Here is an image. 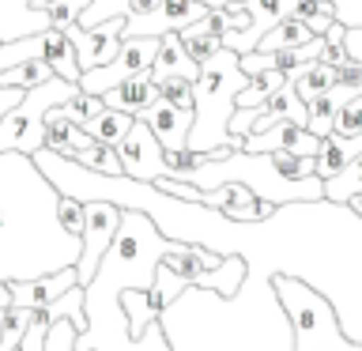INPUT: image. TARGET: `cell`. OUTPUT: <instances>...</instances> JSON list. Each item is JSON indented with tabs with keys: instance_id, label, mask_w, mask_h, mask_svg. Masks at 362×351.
Listing matches in <instances>:
<instances>
[{
	"instance_id": "28",
	"label": "cell",
	"mask_w": 362,
	"mask_h": 351,
	"mask_svg": "<svg viewBox=\"0 0 362 351\" xmlns=\"http://www.w3.org/2000/svg\"><path fill=\"white\" fill-rule=\"evenodd\" d=\"M57 110H61L68 121H76L79 129H87V125L95 121L102 110H106V102H102L98 95H83V91H76V95L68 98V102H61V106H57Z\"/></svg>"
},
{
	"instance_id": "35",
	"label": "cell",
	"mask_w": 362,
	"mask_h": 351,
	"mask_svg": "<svg viewBox=\"0 0 362 351\" xmlns=\"http://www.w3.org/2000/svg\"><path fill=\"white\" fill-rule=\"evenodd\" d=\"M76 336H79V328L68 317H61L49 328V336H45V351H76Z\"/></svg>"
},
{
	"instance_id": "27",
	"label": "cell",
	"mask_w": 362,
	"mask_h": 351,
	"mask_svg": "<svg viewBox=\"0 0 362 351\" xmlns=\"http://www.w3.org/2000/svg\"><path fill=\"white\" fill-rule=\"evenodd\" d=\"M177 38H181V45L189 50V57L197 64H204V61H211L215 53L223 50V42L215 38V34H208V30H200V23H192V27H185V30H177Z\"/></svg>"
},
{
	"instance_id": "25",
	"label": "cell",
	"mask_w": 362,
	"mask_h": 351,
	"mask_svg": "<svg viewBox=\"0 0 362 351\" xmlns=\"http://www.w3.org/2000/svg\"><path fill=\"white\" fill-rule=\"evenodd\" d=\"M53 79V68L45 61H23L8 72H0V87H19V91H30V87H42Z\"/></svg>"
},
{
	"instance_id": "1",
	"label": "cell",
	"mask_w": 362,
	"mask_h": 351,
	"mask_svg": "<svg viewBox=\"0 0 362 351\" xmlns=\"http://www.w3.org/2000/svg\"><path fill=\"white\" fill-rule=\"evenodd\" d=\"M57 192L30 155L0 151V280L23 283L79 265V238L57 219Z\"/></svg>"
},
{
	"instance_id": "37",
	"label": "cell",
	"mask_w": 362,
	"mask_h": 351,
	"mask_svg": "<svg viewBox=\"0 0 362 351\" xmlns=\"http://www.w3.org/2000/svg\"><path fill=\"white\" fill-rule=\"evenodd\" d=\"M23 95H27V91H19V87H0V117H4L8 110H16L23 102Z\"/></svg>"
},
{
	"instance_id": "38",
	"label": "cell",
	"mask_w": 362,
	"mask_h": 351,
	"mask_svg": "<svg viewBox=\"0 0 362 351\" xmlns=\"http://www.w3.org/2000/svg\"><path fill=\"white\" fill-rule=\"evenodd\" d=\"M321 61H325V64H332V68H347V64H351V57H347V50H344V42H339V45H328Z\"/></svg>"
},
{
	"instance_id": "9",
	"label": "cell",
	"mask_w": 362,
	"mask_h": 351,
	"mask_svg": "<svg viewBox=\"0 0 362 351\" xmlns=\"http://www.w3.org/2000/svg\"><path fill=\"white\" fill-rule=\"evenodd\" d=\"M121 30H124V19H110V23H102V27H68V42H72V50H76V61L83 72H90V68H102V64H110L113 57H117L121 50Z\"/></svg>"
},
{
	"instance_id": "19",
	"label": "cell",
	"mask_w": 362,
	"mask_h": 351,
	"mask_svg": "<svg viewBox=\"0 0 362 351\" xmlns=\"http://www.w3.org/2000/svg\"><path fill=\"white\" fill-rule=\"evenodd\" d=\"M313 38H321V34H313L310 27H305L302 19H294V16H287V19H279L276 27H272L264 38H260V45L257 50L260 53H279V50H298V45H305V42H313Z\"/></svg>"
},
{
	"instance_id": "22",
	"label": "cell",
	"mask_w": 362,
	"mask_h": 351,
	"mask_svg": "<svg viewBox=\"0 0 362 351\" xmlns=\"http://www.w3.org/2000/svg\"><path fill=\"white\" fill-rule=\"evenodd\" d=\"M287 87V76L279 72V68H264V72L249 76L245 91H238V110H249V106H260V102H268L276 91Z\"/></svg>"
},
{
	"instance_id": "11",
	"label": "cell",
	"mask_w": 362,
	"mask_h": 351,
	"mask_svg": "<svg viewBox=\"0 0 362 351\" xmlns=\"http://www.w3.org/2000/svg\"><path fill=\"white\" fill-rule=\"evenodd\" d=\"M242 151L245 155H268V151H294V155H305V159H317L321 151V140L302 129L294 121H276L268 132H249L242 140Z\"/></svg>"
},
{
	"instance_id": "14",
	"label": "cell",
	"mask_w": 362,
	"mask_h": 351,
	"mask_svg": "<svg viewBox=\"0 0 362 351\" xmlns=\"http://www.w3.org/2000/svg\"><path fill=\"white\" fill-rule=\"evenodd\" d=\"M72 287H79L76 268H61V272H49V276H38V280H23V283H11V306L42 310V306L57 302L61 294H68Z\"/></svg>"
},
{
	"instance_id": "16",
	"label": "cell",
	"mask_w": 362,
	"mask_h": 351,
	"mask_svg": "<svg viewBox=\"0 0 362 351\" xmlns=\"http://www.w3.org/2000/svg\"><path fill=\"white\" fill-rule=\"evenodd\" d=\"M102 102H106L110 110H121V113H129V117H140V113L151 106V102H158V84L151 79V72L132 76V79H121L113 91H106V95H102Z\"/></svg>"
},
{
	"instance_id": "3",
	"label": "cell",
	"mask_w": 362,
	"mask_h": 351,
	"mask_svg": "<svg viewBox=\"0 0 362 351\" xmlns=\"http://www.w3.org/2000/svg\"><path fill=\"white\" fill-rule=\"evenodd\" d=\"M272 283H276L279 306L287 310L294 351H362V344L344 336L332 302L321 291H313L310 283H302L294 276H276Z\"/></svg>"
},
{
	"instance_id": "41",
	"label": "cell",
	"mask_w": 362,
	"mask_h": 351,
	"mask_svg": "<svg viewBox=\"0 0 362 351\" xmlns=\"http://www.w3.org/2000/svg\"><path fill=\"white\" fill-rule=\"evenodd\" d=\"M4 310H11V283L0 280V313H4Z\"/></svg>"
},
{
	"instance_id": "18",
	"label": "cell",
	"mask_w": 362,
	"mask_h": 351,
	"mask_svg": "<svg viewBox=\"0 0 362 351\" xmlns=\"http://www.w3.org/2000/svg\"><path fill=\"white\" fill-rule=\"evenodd\" d=\"M362 155V132L358 136H339V132H328L321 140V151H317V178L328 181L336 178L347 163H355Z\"/></svg>"
},
{
	"instance_id": "8",
	"label": "cell",
	"mask_w": 362,
	"mask_h": 351,
	"mask_svg": "<svg viewBox=\"0 0 362 351\" xmlns=\"http://www.w3.org/2000/svg\"><path fill=\"white\" fill-rule=\"evenodd\" d=\"M117 155H121L124 178H132V181H158V178H166L163 144L155 140L151 129H147L140 117L132 121V129H129V136L121 140Z\"/></svg>"
},
{
	"instance_id": "29",
	"label": "cell",
	"mask_w": 362,
	"mask_h": 351,
	"mask_svg": "<svg viewBox=\"0 0 362 351\" xmlns=\"http://www.w3.org/2000/svg\"><path fill=\"white\" fill-rule=\"evenodd\" d=\"M276 170L287 181H305V178H317V159H305V155H294V151H268Z\"/></svg>"
},
{
	"instance_id": "12",
	"label": "cell",
	"mask_w": 362,
	"mask_h": 351,
	"mask_svg": "<svg viewBox=\"0 0 362 351\" xmlns=\"http://www.w3.org/2000/svg\"><path fill=\"white\" fill-rule=\"evenodd\" d=\"M140 121L151 129V136L158 144H163V151H185L189 147V132H192V110H177L170 106V102H151Z\"/></svg>"
},
{
	"instance_id": "24",
	"label": "cell",
	"mask_w": 362,
	"mask_h": 351,
	"mask_svg": "<svg viewBox=\"0 0 362 351\" xmlns=\"http://www.w3.org/2000/svg\"><path fill=\"white\" fill-rule=\"evenodd\" d=\"M358 192H362V155L355 163H347L336 178L325 181V200H332V204H347L351 197H358Z\"/></svg>"
},
{
	"instance_id": "26",
	"label": "cell",
	"mask_w": 362,
	"mask_h": 351,
	"mask_svg": "<svg viewBox=\"0 0 362 351\" xmlns=\"http://www.w3.org/2000/svg\"><path fill=\"white\" fill-rule=\"evenodd\" d=\"M72 163L79 166H87V170H95V174H110V178H117L124 174V166H121V155H117V147H106V144H90L87 151H79Z\"/></svg>"
},
{
	"instance_id": "7",
	"label": "cell",
	"mask_w": 362,
	"mask_h": 351,
	"mask_svg": "<svg viewBox=\"0 0 362 351\" xmlns=\"http://www.w3.org/2000/svg\"><path fill=\"white\" fill-rule=\"evenodd\" d=\"M204 16H208V8L197 4V0H163L147 16L124 19L121 38H163V34H177L192 27V23H200Z\"/></svg>"
},
{
	"instance_id": "2",
	"label": "cell",
	"mask_w": 362,
	"mask_h": 351,
	"mask_svg": "<svg viewBox=\"0 0 362 351\" xmlns=\"http://www.w3.org/2000/svg\"><path fill=\"white\" fill-rule=\"evenodd\" d=\"M249 76L242 72V57L234 50H219L200 64V79L192 84V132L189 151H204L211 159H226L242 151V140L230 136V117L238 110V91H245Z\"/></svg>"
},
{
	"instance_id": "6",
	"label": "cell",
	"mask_w": 362,
	"mask_h": 351,
	"mask_svg": "<svg viewBox=\"0 0 362 351\" xmlns=\"http://www.w3.org/2000/svg\"><path fill=\"white\" fill-rule=\"evenodd\" d=\"M121 208L110 200H87V223H83V234H79V265H76V276H79V287H87L95 280V272L106 257V249L113 246L117 238V226H121Z\"/></svg>"
},
{
	"instance_id": "31",
	"label": "cell",
	"mask_w": 362,
	"mask_h": 351,
	"mask_svg": "<svg viewBox=\"0 0 362 351\" xmlns=\"http://www.w3.org/2000/svg\"><path fill=\"white\" fill-rule=\"evenodd\" d=\"M27 328H30V310L11 306V310L4 313V336H0V351H16Z\"/></svg>"
},
{
	"instance_id": "4",
	"label": "cell",
	"mask_w": 362,
	"mask_h": 351,
	"mask_svg": "<svg viewBox=\"0 0 362 351\" xmlns=\"http://www.w3.org/2000/svg\"><path fill=\"white\" fill-rule=\"evenodd\" d=\"M79 91V84L53 76L49 84L30 87L16 110H8L0 117V151H19V155H34L45 147V113L57 110L61 102H68Z\"/></svg>"
},
{
	"instance_id": "20",
	"label": "cell",
	"mask_w": 362,
	"mask_h": 351,
	"mask_svg": "<svg viewBox=\"0 0 362 351\" xmlns=\"http://www.w3.org/2000/svg\"><path fill=\"white\" fill-rule=\"evenodd\" d=\"M287 84H291V91H294L302 102H313L317 95H325V91L339 87V72H336L332 64H325V61H313L310 68H302L298 76H291Z\"/></svg>"
},
{
	"instance_id": "17",
	"label": "cell",
	"mask_w": 362,
	"mask_h": 351,
	"mask_svg": "<svg viewBox=\"0 0 362 351\" xmlns=\"http://www.w3.org/2000/svg\"><path fill=\"white\" fill-rule=\"evenodd\" d=\"M170 76H181V79H189V84H197V79H200V64L189 57V50L181 45L177 34H163V38H158V57L151 64V79H155V84H158V79H170Z\"/></svg>"
},
{
	"instance_id": "13",
	"label": "cell",
	"mask_w": 362,
	"mask_h": 351,
	"mask_svg": "<svg viewBox=\"0 0 362 351\" xmlns=\"http://www.w3.org/2000/svg\"><path fill=\"white\" fill-rule=\"evenodd\" d=\"M298 4L302 0H245V11H249V30L242 34V38H234V42H226L223 50H234L238 57H245V53H253L257 45H260V38L276 27L279 19H287V16H294L298 11Z\"/></svg>"
},
{
	"instance_id": "32",
	"label": "cell",
	"mask_w": 362,
	"mask_h": 351,
	"mask_svg": "<svg viewBox=\"0 0 362 351\" xmlns=\"http://www.w3.org/2000/svg\"><path fill=\"white\" fill-rule=\"evenodd\" d=\"M158 98L170 102V106H177V110H192V84L181 76L158 79Z\"/></svg>"
},
{
	"instance_id": "30",
	"label": "cell",
	"mask_w": 362,
	"mask_h": 351,
	"mask_svg": "<svg viewBox=\"0 0 362 351\" xmlns=\"http://www.w3.org/2000/svg\"><path fill=\"white\" fill-rule=\"evenodd\" d=\"M151 287L158 291V299H163V302H166V310H170V306H174V302L181 299V294L189 291V283L181 280V276H177V272L170 268V265H163V260H158V268H155V280H151Z\"/></svg>"
},
{
	"instance_id": "33",
	"label": "cell",
	"mask_w": 362,
	"mask_h": 351,
	"mask_svg": "<svg viewBox=\"0 0 362 351\" xmlns=\"http://www.w3.org/2000/svg\"><path fill=\"white\" fill-rule=\"evenodd\" d=\"M57 219H61V226L68 234H83V223H87V204H79L72 197H61V204H57Z\"/></svg>"
},
{
	"instance_id": "36",
	"label": "cell",
	"mask_w": 362,
	"mask_h": 351,
	"mask_svg": "<svg viewBox=\"0 0 362 351\" xmlns=\"http://www.w3.org/2000/svg\"><path fill=\"white\" fill-rule=\"evenodd\" d=\"M332 11H336V23L347 30L362 27V0H332Z\"/></svg>"
},
{
	"instance_id": "10",
	"label": "cell",
	"mask_w": 362,
	"mask_h": 351,
	"mask_svg": "<svg viewBox=\"0 0 362 351\" xmlns=\"http://www.w3.org/2000/svg\"><path fill=\"white\" fill-rule=\"evenodd\" d=\"M204 208L219 212L226 223H268L272 215H276L279 208L268 200H260L253 189L238 185V181H230V185H219L211 192H204Z\"/></svg>"
},
{
	"instance_id": "39",
	"label": "cell",
	"mask_w": 362,
	"mask_h": 351,
	"mask_svg": "<svg viewBox=\"0 0 362 351\" xmlns=\"http://www.w3.org/2000/svg\"><path fill=\"white\" fill-rule=\"evenodd\" d=\"M344 34H347V27H339V23H332V27H328L321 38H325V45H339L344 42Z\"/></svg>"
},
{
	"instance_id": "34",
	"label": "cell",
	"mask_w": 362,
	"mask_h": 351,
	"mask_svg": "<svg viewBox=\"0 0 362 351\" xmlns=\"http://www.w3.org/2000/svg\"><path fill=\"white\" fill-rule=\"evenodd\" d=\"M332 132H339V136H358V132H362V95H355L351 102H344V106H339Z\"/></svg>"
},
{
	"instance_id": "42",
	"label": "cell",
	"mask_w": 362,
	"mask_h": 351,
	"mask_svg": "<svg viewBox=\"0 0 362 351\" xmlns=\"http://www.w3.org/2000/svg\"><path fill=\"white\" fill-rule=\"evenodd\" d=\"M347 208H351V212H355L358 219H362V192H358V197H351V200H347Z\"/></svg>"
},
{
	"instance_id": "40",
	"label": "cell",
	"mask_w": 362,
	"mask_h": 351,
	"mask_svg": "<svg viewBox=\"0 0 362 351\" xmlns=\"http://www.w3.org/2000/svg\"><path fill=\"white\" fill-rule=\"evenodd\" d=\"M197 4H204V8H245V0H197Z\"/></svg>"
},
{
	"instance_id": "21",
	"label": "cell",
	"mask_w": 362,
	"mask_h": 351,
	"mask_svg": "<svg viewBox=\"0 0 362 351\" xmlns=\"http://www.w3.org/2000/svg\"><path fill=\"white\" fill-rule=\"evenodd\" d=\"M132 121H136V117H129V113H121V110H110V106H106L95 121L87 125L83 132H87L95 144L121 147V140H124V136H129V129H132Z\"/></svg>"
},
{
	"instance_id": "23",
	"label": "cell",
	"mask_w": 362,
	"mask_h": 351,
	"mask_svg": "<svg viewBox=\"0 0 362 351\" xmlns=\"http://www.w3.org/2000/svg\"><path fill=\"white\" fill-rule=\"evenodd\" d=\"M245 272H249V265H245V257H223V265L211 272V276H204L200 280V287L197 291H219L223 299H230V294L242 287V280H245Z\"/></svg>"
},
{
	"instance_id": "5",
	"label": "cell",
	"mask_w": 362,
	"mask_h": 351,
	"mask_svg": "<svg viewBox=\"0 0 362 351\" xmlns=\"http://www.w3.org/2000/svg\"><path fill=\"white\" fill-rule=\"evenodd\" d=\"M155 57H158V38H121V50H117V57H113L110 64L90 68V72L79 76V91H83V95H98L102 98L106 91L117 87L121 79L151 72Z\"/></svg>"
},
{
	"instance_id": "15",
	"label": "cell",
	"mask_w": 362,
	"mask_h": 351,
	"mask_svg": "<svg viewBox=\"0 0 362 351\" xmlns=\"http://www.w3.org/2000/svg\"><path fill=\"white\" fill-rule=\"evenodd\" d=\"M121 310L129 317V340H140L147 325L166 313V302L158 299L155 287H124L121 291Z\"/></svg>"
},
{
	"instance_id": "43",
	"label": "cell",
	"mask_w": 362,
	"mask_h": 351,
	"mask_svg": "<svg viewBox=\"0 0 362 351\" xmlns=\"http://www.w3.org/2000/svg\"><path fill=\"white\" fill-rule=\"evenodd\" d=\"M8 313V310H4ZM4 313H0V336H4Z\"/></svg>"
}]
</instances>
